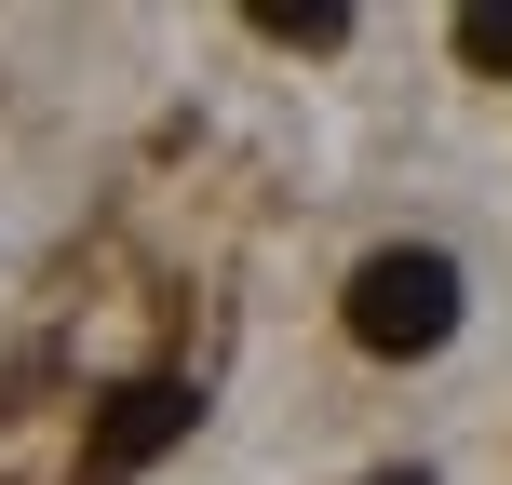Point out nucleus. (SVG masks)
<instances>
[{"instance_id":"39448f33","label":"nucleus","mask_w":512,"mask_h":485,"mask_svg":"<svg viewBox=\"0 0 512 485\" xmlns=\"http://www.w3.org/2000/svg\"><path fill=\"white\" fill-rule=\"evenodd\" d=\"M364 485H432V472H364Z\"/></svg>"},{"instance_id":"20e7f679","label":"nucleus","mask_w":512,"mask_h":485,"mask_svg":"<svg viewBox=\"0 0 512 485\" xmlns=\"http://www.w3.org/2000/svg\"><path fill=\"white\" fill-rule=\"evenodd\" d=\"M459 54H472V68H512V0H472V14H459Z\"/></svg>"},{"instance_id":"f03ea898","label":"nucleus","mask_w":512,"mask_h":485,"mask_svg":"<svg viewBox=\"0 0 512 485\" xmlns=\"http://www.w3.org/2000/svg\"><path fill=\"white\" fill-rule=\"evenodd\" d=\"M189 418H203V391H189V378H135V391H108L95 445H81V485H135L162 445H189Z\"/></svg>"},{"instance_id":"f257e3e1","label":"nucleus","mask_w":512,"mask_h":485,"mask_svg":"<svg viewBox=\"0 0 512 485\" xmlns=\"http://www.w3.org/2000/svg\"><path fill=\"white\" fill-rule=\"evenodd\" d=\"M351 337L378 364H418V351H445L459 337V256L445 243H378L351 270Z\"/></svg>"},{"instance_id":"7ed1b4c3","label":"nucleus","mask_w":512,"mask_h":485,"mask_svg":"<svg viewBox=\"0 0 512 485\" xmlns=\"http://www.w3.org/2000/svg\"><path fill=\"white\" fill-rule=\"evenodd\" d=\"M256 27H270V41H351V0H256Z\"/></svg>"}]
</instances>
